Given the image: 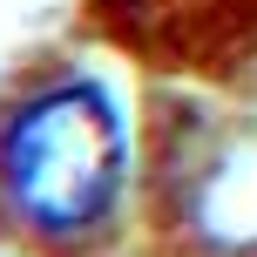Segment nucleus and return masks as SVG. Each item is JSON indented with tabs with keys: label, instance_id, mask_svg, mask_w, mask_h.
<instances>
[{
	"label": "nucleus",
	"instance_id": "obj_1",
	"mask_svg": "<svg viewBox=\"0 0 257 257\" xmlns=\"http://www.w3.org/2000/svg\"><path fill=\"white\" fill-rule=\"evenodd\" d=\"M122 183V122L102 88L54 81L0 128V203L27 237H81Z\"/></svg>",
	"mask_w": 257,
	"mask_h": 257
}]
</instances>
